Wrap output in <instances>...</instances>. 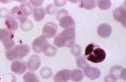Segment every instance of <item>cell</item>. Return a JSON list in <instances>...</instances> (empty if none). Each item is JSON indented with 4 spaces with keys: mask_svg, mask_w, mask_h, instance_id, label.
<instances>
[{
    "mask_svg": "<svg viewBox=\"0 0 126 82\" xmlns=\"http://www.w3.org/2000/svg\"><path fill=\"white\" fill-rule=\"evenodd\" d=\"M76 31L75 28L64 29L59 35L55 37L54 43L57 47H72L75 44Z\"/></svg>",
    "mask_w": 126,
    "mask_h": 82,
    "instance_id": "cell-1",
    "label": "cell"
},
{
    "mask_svg": "<svg viewBox=\"0 0 126 82\" xmlns=\"http://www.w3.org/2000/svg\"><path fill=\"white\" fill-rule=\"evenodd\" d=\"M29 50L30 49L27 44H21V45L13 47L10 50H7L5 56L10 61H13L15 59H21V58H24L29 53Z\"/></svg>",
    "mask_w": 126,
    "mask_h": 82,
    "instance_id": "cell-2",
    "label": "cell"
},
{
    "mask_svg": "<svg viewBox=\"0 0 126 82\" xmlns=\"http://www.w3.org/2000/svg\"><path fill=\"white\" fill-rule=\"evenodd\" d=\"M106 59V52L100 47H95L93 52L87 56V60L93 63H101Z\"/></svg>",
    "mask_w": 126,
    "mask_h": 82,
    "instance_id": "cell-3",
    "label": "cell"
},
{
    "mask_svg": "<svg viewBox=\"0 0 126 82\" xmlns=\"http://www.w3.org/2000/svg\"><path fill=\"white\" fill-rule=\"evenodd\" d=\"M48 45L47 40L41 35L39 37H37L36 39L33 40L32 42V50L35 53H41L44 52V50L46 49V47Z\"/></svg>",
    "mask_w": 126,
    "mask_h": 82,
    "instance_id": "cell-4",
    "label": "cell"
},
{
    "mask_svg": "<svg viewBox=\"0 0 126 82\" xmlns=\"http://www.w3.org/2000/svg\"><path fill=\"white\" fill-rule=\"evenodd\" d=\"M58 31V26L54 22H47L45 24L43 28V36L46 39H49L51 37H54Z\"/></svg>",
    "mask_w": 126,
    "mask_h": 82,
    "instance_id": "cell-5",
    "label": "cell"
},
{
    "mask_svg": "<svg viewBox=\"0 0 126 82\" xmlns=\"http://www.w3.org/2000/svg\"><path fill=\"white\" fill-rule=\"evenodd\" d=\"M113 17L116 21L120 22L124 27L126 26V9L124 6L118 7L113 11Z\"/></svg>",
    "mask_w": 126,
    "mask_h": 82,
    "instance_id": "cell-6",
    "label": "cell"
},
{
    "mask_svg": "<svg viewBox=\"0 0 126 82\" xmlns=\"http://www.w3.org/2000/svg\"><path fill=\"white\" fill-rule=\"evenodd\" d=\"M84 74L86 75V77H88L89 79L91 80H95L97 78L100 77L101 75V71L98 69V68H95V67H91V66H87L84 68Z\"/></svg>",
    "mask_w": 126,
    "mask_h": 82,
    "instance_id": "cell-7",
    "label": "cell"
},
{
    "mask_svg": "<svg viewBox=\"0 0 126 82\" xmlns=\"http://www.w3.org/2000/svg\"><path fill=\"white\" fill-rule=\"evenodd\" d=\"M98 35L102 38H108L112 33V27L108 23H102L98 26L97 29Z\"/></svg>",
    "mask_w": 126,
    "mask_h": 82,
    "instance_id": "cell-8",
    "label": "cell"
},
{
    "mask_svg": "<svg viewBox=\"0 0 126 82\" xmlns=\"http://www.w3.org/2000/svg\"><path fill=\"white\" fill-rule=\"evenodd\" d=\"M10 69H11L12 72L16 73V74H22L24 73L26 69H27V66L24 62L22 61H13L11 63V66H10Z\"/></svg>",
    "mask_w": 126,
    "mask_h": 82,
    "instance_id": "cell-9",
    "label": "cell"
},
{
    "mask_svg": "<svg viewBox=\"0 0 126 82\" xmlns=\"http://www.w3.org/2000/svg\"><path fill=\"white\" fill-rule=\"evenodd\" d=\"M70 79H71V71L68 69L60 70L54 77L55 82H68Z\"/></svg>",
    "mask_w": 126,
    "mask_h": 82,
    "instance_id": "cell-10",
    "label": "cell"
},
{
    "mask_svg": "<svg viewBox=\"0 0 126 82\" xmlns=\"http://www.w3.org/2000/svg\"><path fill=\"white\" fill-rule=\"evenodd\" d=\"M40 64H41L40 57L37 56V55H32L29 58V60L27 61L26 66L30 71H35V70H37L39 68Z\"/></svg>",
    "mask_w": 126,
    "mask_h": 82,
    "instance_id": "cell-11",
    "label": "cell"
},
{
    "mask_svg": "<svg viewBox=\"0 0 126 82\" xmlns=\"http://www.w3.org/2000/svg\"><path fill=\"white\" fill-rule=\"evenodd\" d=\"M60 21V26L65 28V29H68V28H75V25H76V22L74 18L70 15H67L65 17H63L62 19L59 20Z\"/></svg>",
    "mask_w": 126,
    "mask_h": 82,
    "instance_id": "cell-12",
    "label": "cell"
},
{
    "mask_svg": "<svg viewBox=\"0 0 126 82\" xmlns=\"http://www.w3.org/2000/svg\"><path fill=\"white\" fill-rule=\"evenodd\" d=\"M5 26L7 27V30H9L10 32H12V31H15V30H17L18 23H17V21H16V20L13 17H8L5 20Z\"/></svg>",
    "mask_w": 126,
    "mask_h": 82,
    "instance_id": "cell-13",
    "label": "cell"
},
{
    "mask_svg": "<svg viewBox=\"0 0 126 82\" xmlns=\"http://www.w3.org/2000/svg\"><path fill=\"white\" fill-rule=\"evenodd\" d=\"M84 78V73L80 69H74L71 71V80L74 82H81Z\"/></svg>",
    "mask_w": 126,
    "mask_h": 82,
    "instance_id": "cell-14",
    "label": "cell"
},
{
    "mask_svg": "<svg viewBox=\"0 0 126 82\" xmlns=\"http://www.w3.org/2000/svg\"><path fill=\"white\" fill-rule=\"evenodd\" d=\"M11 14H12V16H13L14 19H19V21H21V20L27 18V17L23 14L22 10L20 9L19 6H16V7H13V8H12V10H11Z\"/></svg>",
    "mask_w": 126,
    "mask_h": 82,
    "instance_id": "cell-15",
    "label": "cell"
},
{
    "mask_svg": "<svg viewBox=\"0 0 126 82\" xmlns=\"http://www.w3.org/2000/svg\"><path fill=\"white\" fill-rule=\"evenodd\" d=\"M32 14H33V17H34V19L36 20V21H41L44 18H45V16H46V9H44V8H41V7H37V8H35V9H33V12H32Z\"/></svg>",
    "mask_w": 126,
    "mask_h": 82,
    "instance_id": "cell-16",
    "label": "cell"
},
{
    "mask_svg": "<svg viewBox=\"0 0 126 82\" xmlns=\"http://www.w3.org/2000/svg\"><path fill=\"white\" fill-rule=\"evenodd\" d=\"M11 38H13L12 32H10L9 30L4 29V28L0 29V41H1V42H4V41L11 39Z\"/></svg>",
    "mask_w": 126,
    "mask_h": 82,
    "instance_id": "cell-17",
    "label": "cell"
},
{
    "mask_svg": "<svg viewBox=\"0 0 126 82\" xmlns=\"http://www.w3.org/2000/svg\"><path fill=\"white\" fill-rule=\"evenodd\" d=\"M20 9L22 10L23 14H24L26 17H27V16H29L30 14H32V12H33L32 5H31L29 2H26V3L21 4V6H20Z\"/></svg>",
    "mask_w": 126,
    "mask_h": 82,
    "instance_id": "cell-18",
    "label": "cell"
},
{
    "mask_svg": "<svg viewBox=\"0 0 126 82\" xmlns=\"http://www.w3.org/2000/svg\"><path fill=\"white\" fill-rule=\"evenodd\" d=\"M96 1H94V0H83L81 1V4L80 6L82 8H85V9H88V10H92L96 7Z\"/></svg>",
    "mask_w": 126,
    "mask_h": 82,
    "instance_id": "cell-19",
    "label": "cell"
},
{
    "mask_svg": "<svg viewBox=\"0 0 126 82\" xmlns=\"http://www.w3.org/2000/svg\"><path fill=\"white\" fill-rule=\"evenodd\" d=\"M32 27H33L32 22L27 18H25V19L20 21V28H21L23 31H29V30L32 29Z\"/></svg>",
    "mask_w": 126,
    "mask_h": 82,
    "instance_id": "cell-20",
    "label": "cell"
},
{
    "mask_svg": "<svg viewBox=\"0 0 126 82\" xmlns=\"http://www.w3.org/2000/svg\"><path fill=\"white\" fill-rule=\"evenodd\" d=\"M96 4L98 5V7L102 10H107L111 7L112 5V2L110 0H99V1L96 2Z\"/></svg>",
    "mask_w": 126,
    "mask_h": 82,
    "instance_id": "cell-21",
    "label": "cell"
},
{
    "mask_svg": "<svg viewBox=\"0 0 126 82\" xmlns=\"http://www.w3.org/2000/svg\"><path fill=\"white\" fill-rule=\"evenodd\" d=\"M40 76L43 77L44 79H47V78H50L52 76V70L47 67V66H45L41 68L40 70Z\"/></svg>",
    "mask_w": 126,
    "mask_h": 82,
    "instance_id": "cell-22",
    "label": "cell"
},
{
    "mask_svg": "<svg viewBox=\"0 0 126 82\" xmlns=\"http://www.w3.org/2000/svg\"><path fill=\"white\" fill-rule=\"evenodd\" d=\"M44 53L46 56H48V57H52V56H55L57 54V48L55 46H52V45H47L46 47V49L44 50Z\"/></svg>",
    "mask_w": 126,
    "mask_h": 82,
    "instance_id": "cell-23",
    "label": "cell"
},
{
    "mask_svg": "<svg viewBox=\"0 0 126 82\" xmlns=\"http://www.w3.org/2000/svg\"><path fill=\"white\" fill-rule=\"evenodd\" d=\"M23 81L24 82H39L37 76L33 72H27L23 76Z\"/></svg>",
    "mask_w": 126,
    "mask_h": 82,
    "instance_id": "cell-24",
    "label": "cell"
},
{
    "mask_svg": "<svg viewBox=\"0 0 126 82\" xmlns=\"http://www.w3.org/2000/svg\"><path fill=\"white\" fill-rule=\"evenodd\" d=\"M123 67L122 66H113L110 70V74L113 75L115 78H120V75H121V71H122Z\"/></svg>",
    "mask_w": 126,
    "mask_h": 82,
    "instance_id": "cell-25",
    "label": "cell"
},
{
    "mask_svg": "<svg viewBox=\"0 0 126 82\" xmlns=\"http://www.w3.org/2000/svg\"><path fill=\"white\" fill-rule=\"evenodd\" d=\"M81 51H82V48H81V46L78 45V44H74V45L71 47V52H72V54L74 55V56H77V57L80 56Z\"/></svg>",
    "mask_w": 126,
    "mask_h": 82,
    "instance_id": "cell-26",
    "label": "cell"
},
{
    "mask_svg": "<svg viewBox=\"0 0 126 82\" xmlns=\"http://www.w3.org/2000/svg\"><path fill=\"white\" fill-rule=\"evenodd\" d=\"M76 63H77L78 67H80V68H83V69L85 68V67H87V66H88L86 59L84 58V57H82V56H79V57L77 58V60H76Z\"/></svg>",
    "mask_w": 126,
    "mask_h": 82,
    "instance_id": "cell-27",
    "label": "cell"
},
{
    "mask_svg": "<svg viewBox=\"0 0 126 82\" xmlns=\"http://www.w3.org/2000/svg\"><path fill=\"white\" fill-rule=\"evenodd\" d=\"M3 45H4L5 49H7V50L12 49V48H13V46H14V40H13V38L8 39V40L4 41V42H3Z\"/></svg>",
    "mask_w": 126,
    "mask_h": 82,
    "instance_id": "cell-28",
    "label": "cell"
},
{
    "mask_svg": "<svg viewBox=\"0 0 126 82\" xmlns=\"http://www.w3.org/2000/svg\"><path fill=\"white\" fill-rule=\"evenodd\" d=\"M67 15H69V13H68V10H66V9H60L57 11V19L58 20L62 19L63 17H65Z\"/></svg>",
    "mask_w": 126,
    "mask_h": 82,
    "instance_id": "cell-29",
    "label": "cell"
},
{
    "mask_svg": "<svg viewBox=\"0 0 126 82\" xmlns=\"http://www.w3.org/2000/svg\"><path fill=\"white\" fill-rule=\"evenodd\" d=\"M10 14H11V11L6 8H1L0 9V17L2 18H8L10 17Z\"/></svg>",
    "mask_w": 126,
    "mask_h": 82,
    "instance_id": "cell-30",
    "label": "cell"
},
{
    "mask_svg": "<svg viewBox=\"0 0 126 82\" xmlns=\"http://www.w3.org/2000/svg\"><path fill=\"white\" fill-rule=\"evenodd\" d=\"M56 11H57V10H56V6H55L54 4L47 5V9H46V13H47V14H49V15L56 13Z\"/></svg>",
    "mask_w": 126,
    "mask_h": 82,
    "instance_id": "cell-31",
    "label": "cell"
},
{
    "mask_svg": "<svg viewBox=\"0 0 126 82\" xmlns=\"http://www.w3.org/2000/svg\"><path fill=\"white\" fill-rule=\"evenodd\" d=\"M94 49H95V44H94V43H90V44L86 47V49H85V55H86V56L90 55V54L93 52Z\"/></svg>",
    "mask_w": 126,
    "mask_h": 82,
    "instance_id": "cell-32",
    "label": "cell"
},
{
    "mask_svg": "<svg viewBox=\"0 0 126 82\" xmlns=\"http://www.w3.org/2000/svg\"><path fill=\"white\" fill-rule=\"evenodd\" d=\"M29 3L32 5V6H34L35 8H37V7H39L41 4L44 3V0H31Z\"/></svg>",
    "mask_w": 126,
    "mask_h": 82,
    "instance_id": "cell-33",
    "label": "cell"
},
{
    "mask_svg": "<svg viewBox=\"0 0 126 82\" xmlns=\"http://www.w3.org/2000/svg\"><path fill=\"white\" fill-rule=\"evenodd\" d=\"M116 81H117V79L111 74L107 75L106 77L104 78V82H116Z\"/></svg>",
    "mask_w": 126,
    "mask_h": 82,
    "instance_id": "cell-34",
    "label": "cell"
},
{
    "mask_svg": "<svg viewBox=\"0 0 126 82\" xmlns=\"http://www.w3.org/2000/svg\"><path fill=\"white\" fill-rule=\"evenodd\" d=\"M66 3H67V1H65V0H63V1L55 0V1H54V5H55L56 7H62V6H64Z\"/></svg>",
    "mask_w": 126,
    "mask_h": 82,
    "instance_id": "cell-35",
    "label": "cell"
},
{
    "mask_svg": "<svg viewBox=\"0 0 126 82\" xmlns=\"http://www.w3.org/2000/svg\"><path fill=\"white\" fill-rule=\"evenodd\" d=\"M120 78H121L122 80H126V70H125V68H123V69H122V71H121Z\"/></svg>",
    "mask_w": 126,
    "mask_h": 82,
    "instance_id": "cell-36",
    "label": "cell"
},
{
    "mask_svg": "<svg viewBox=\"0 0 126 82\" xmlns=\"http://www.w3.org/2000/svg\"><path fill=\"white\" fill-rule=\"evenodd\" d=\"M1 2H2V3H8V2H10V1H3V0H1Z\"/></svg>",
    "mask_w": 126,
    "mask_h": 82,
    "instance_id": "cell-37",
    "label": "cell"
}]
</instances>
